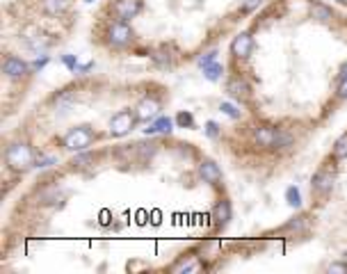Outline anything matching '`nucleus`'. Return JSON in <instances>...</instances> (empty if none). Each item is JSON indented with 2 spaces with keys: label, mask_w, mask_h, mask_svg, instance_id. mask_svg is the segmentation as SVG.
I'll return each instance as SVG.
<instances>
[{
  "label": "nucleus",
  "mask_w": 347,
  "mask_h": 274,
  "mask_svg": "<svg viewBox=\"0 0 347 274\" xmlns=\"http://www.w3.org/2000/svg\"><path fill=\"white\" fill-rule=\"evenodd\" d=\"M231 222L233 197L208 148L178 135L110 142L18 187L0 272H210Z\"/></svg>",
  "instance_id": "obj_1"
},
{
  "label": "nucleus",
  "mask_w": 347,
  "mask_h": 274,
  "mask_svg": "<svg viewBox=\"0 0 347 274\" xmlns=\"http://www.w3.org/2000/svg\"><path fill=\"white\" fill-rule=\"evenodd\" d=\"M347 105V9L267 0L226 48L219 114L206 133L238 174L270 183Z\"/></svg>",
  "instance_id": "obj_2"
},
{
  "label": "nucleus",
  "mask_w": 347,
  "mask_h": 274,
  "mask_svg": "<svg viewBox=\"0 0 347 274\" xmlns=\"http://www.w3.org/2000/svg\"><path fill=\"white\" fill-rule=\"evenodd\" d=\"M169 103V85L149 75L87 73L53 87L2 133V201L51 164L128 140L135 130L156 124Z\"/></svg>",
  "instance_id": "obj_3"
},
{
  "label": "nucleus",
  "mask_w": 347,
  "mask_h": 274,
  "mask_svg": "<svg viewBox=\"0 0 347 274\" xmlns=\"http://www.w3.org/2000/svg\"><path fill=\"white\" fill-rule=\"evenodd\" d=\"M267 0H98L87 37L110 59L144 62L158 71L194 64L235 32Z\"/></svg>",
  "instance_id": "obj_4"
},
{
  "label": "nucleus",
  "mask_w": 347,
  "mask_h": 274,
  "mask_svg": "<svg viewBox=\"0 0 347 274\" xmlns=\"http://www.w3.org/2000/svg\"><path fill=\"white\" fill-rule=\"evenodd\" d=\"M304 263L313 272H347V130L333 140L311 174L309 194L286 222L242 237H224L210 272L256 263Z\"/></svg>",
  "instance_id": "obj_5"
},
{
  "label": "nucleus",
  "mask_w": 347,
  "mask_h": 274,
  "mask_svg": "<svg viewBox=\"0 0 347 274\" xmlns=\"http://www.w3.org/2000/svg\"><path fill=\"white\" fill-rule=\"evenodd\" d=\"M83 0H5L2 55V124L21 112L39 69L67 46L80 23Z\"/></svg>",
  "instance_id": "obj_6"
},
{
  "label": "nucleus",
  "mask_w": 347,
  "mask_h": 274,
  "mask_svg": "<svg viewBox=\"0 0 347 274\" xmlns=\"http://www.w3.org/2000/svg\"><path fill=\"white\" fill-rule=\"evenodd\" d=\"M331 2H336V5H340L343 9H347V0H331Z\"/></svg>",
  "instance_id": "obj_7"
}]
</instances>
